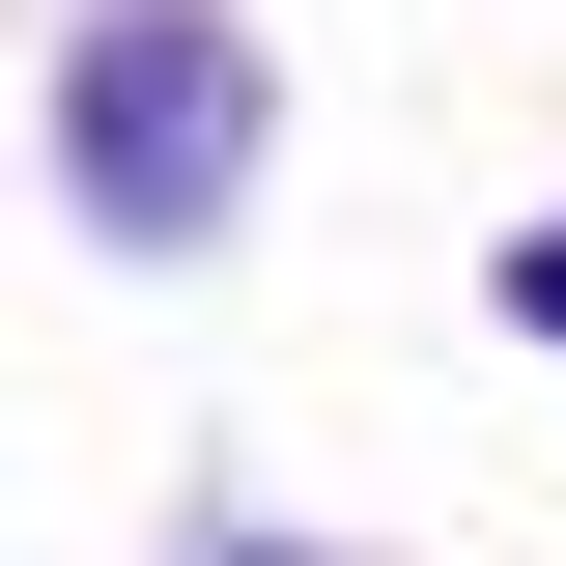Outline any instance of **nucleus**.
<instances>
[{"instance_id":"f257e3e1","label":"nucleus","mask_w":566,"mask_h":566,"mask_svg":"<svg viewBox=\"0 0 566 566\" xmlns=\"http://www.w3.org/2000/svg\"><path fill=\"white\" fill-rule=\"evenodd\" d=\"M57 142H85V199H114V227H199L227 170H255V85H227V29H170V0H142V29H85Z\"/></svg>"},{"instance_id":"f03ea898","label":"nucleus","mask_w":566,"mask_h":566,"mask_svg":"<svg viewBox=\"0 0 566 566\" xmlns=\"http://www.w3.org/2000/svg\"><path fill=\"white\" fill-rule=\"evenodd\" d=\"M538 340H566V255H538Z\"/></svg>"}]
</instances>
